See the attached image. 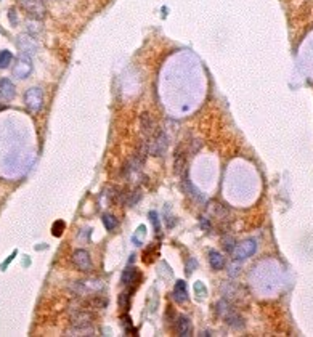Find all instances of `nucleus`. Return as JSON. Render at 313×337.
Wrapping results in <instances>:
<instances>
[{
  "label": "nucleus",
  "instance_id": "f257e3e1",
  "mask_svg": "<svg viewBox=\"0 0 313 337\" xmlns=\"http://www.w3.org/2000/svg\"><path fill=\"white\" fill-rule=\"evenodd\" d=\"M148 153L156 157H162L164 154H166L167 151V135L166 132H164L162 129H159V127H156L155 132H153L151 138L148 140Z\"/></svg>",
  "mask_w": 313,
  "mask_h": 337
},
{
  "label": "nucleus",
  "instance_id": "f03ea898",
  "mask_svg": "<svg viewBox=\"0 0 313 337\" xmlns=\"http://www.w3.org/2000/svg\"><path fill=\"white\" fill-rule=\"evenodd\" d=\"M217 313L222 316V318L227 321L232 328H243L244 326L243 316H241L239 313H236L235 308L230 307L225 300H220V302L217 304Z\"/></svg>",
  "mask_w": 313,
  "mask_h": 337
},
{
  "label": "nucleus",
  "instance_id": "7ed1b4c3",
  "mask_svg": "<svg viewBox=\"0 0 313 337\" xmlns=\"http://www.w3.org/2000/svg\"><path fill=\"white\" fill-rule=\"evenodd\" d=\"M19 7L24 10V13L32 19H44L47 15V8L42 3V0H18Z\"/></svg>",
  "mask_w": 313,
  "mask_h": 337
},
{
  "label": "nucleus",
  "instance_id": "20e7f679",
  "mask_svg": "<svg viewBox=\"0 0 313 337\" xmlns=\"http://www.w3.org/2000/svg\"><path fill=\"white\" fill-rule=\"evenodd\" d=\"M24 105H26L32 112H37V111L42 109V106H44L42 89H39V87H32V89H29L26 93H24Z\"/></svg>",
  "mask_w": 313,
  "mask_h": 337
},
{
  "label": "nucleus",
  "instance_id": "39448f33",
  "mask_svg": "<svg viewBox=\"0 0 313 337\" xmlns=\"http://www.w3.org/2000/svg\"><path fill=\"white\" fill-rule=\"evenodd\" d=\"M255 251H257V241H255V239H246V241L239 243L238 246L233 249L232 255L235 260H246V259L252 257Z\"/></svg>",
  "mask_w": 313,
  "mask_h": 337
},
{
  "label": "nucleus",
  "instance_id": "423d86ee",
  "mask_svg": "<svg viewBox=\"0 0 313 337\" xmlns=\"http://www.w3.org/2000/svg\"><path fill=\"white\" fill-rule=\"evenodd\" d=\"M31 73H32V61L29 56L21 55L16 60V64L13 66V76L18 79H28Z\"/></svg>",
  "mask_w": 313,
  "mask_h": 337
},
{
  "label": "nucleus",
  "instance_id": "0eeeda50",
  "mask_svg": "<svg viewBox=\"0 0 313 337\" xmlns=\"http://www.w3.org/2000/svg\"><path fill=\"white\" fill-rule=\"evenodd\" d=\"M71 262L78 270L80 272H90L92 270V259H90V254L84 251V249H78L74 251L73 257H71Z\"/></svg>",
  "mask_w": 313,
  "mask_h": 337
},
{
  "label": "nucleus",
  "instance_id": "6e6552de",
  "mask_svg": "<svg viewBox=\"0 0 313 337\" xmlns=\"http://www.w3.org/2000/svg\"><path fill=\"white\" fill-rule=\"evenodd\" d=\"M16 44H18V48L21 50L24 55H34L35 52H37V44H35V40L31 37L29 34L19 35Z\"/></svg>",
  "mask_w": 313,
  "mask_h": 337
},
{
  "label": "nucleus",
  "instance_id": "1a4fd4ad",
  "mask_svg": "<svg viewBox=\"0 0 313 337\" xmlns=\"http://www.w3.org/2000/svg\"><path fill=\"white\" fill-rule=\"evenodd\" d=\"M175 333L180 337H189L193 334V326L189 318H187V316H178L175 321Z\"/></svg>",
  "mask_w": 313,
  "mask_h": 337
},
{
  "label": "nucleus",
  "instance_id": "9d476101",
  "mask_svg": "<svg viewBox=\"0 0 313 337\" xmlns=\"http://www.w3.org/2000/svg\"><path fill=\"white\" fill-rule=\"evenodd\" d=\"M15 92L16 90H15V85L12 80L7 77L0 79V100L10 101L15 96Z\"/></svg>",
  "mask_w": 313,
  "mask_h": 337
},
{
  "label": "nucleus",
  "instance_id": "9b49d317",
  "mask_svg": "<svg viewBox=\"0 0 313 337\" xmlns=\"http://www.w3.org/2000/svg\"><path fill=\"white\" fill-rule=\"evenodd\" d=\"M173 299H175V302L178 304L188 302V288L183 279H178L175 286H173Z\"/></svg>",
  "mask_w": 313,
  "mask_h": 337
},
{
  "label": "nucleus",
  "instance_id": "f8f14e48",
  "mask_svg": "<svg viewBox=\"0 0 313 337\" xmlns=\"http://www.w3.org/2000/svg\"><path fill=\"white\" fill-rule=\"evenodd\" d=\"M209 263H210V267H212V270H215V272H219V270L223 268L225 259H223V255L220 254V252H217V251H210V252H209Z\"/></svg>",
  "mask_w": 313,
  "mask_h": 337
},
{
  "label": "nucleus",
  "instance_id": "ddd939ff",
  "mask_svg": "<svg viewBox=\"0 0 313 337\" xmlns=\"http://www.w3.org/2000/svg\"><path fill=\"white\" fill-rule=\"evenodd\" d=\"M138 279V270L137 268H130V267H127L124 272H122L121 275V283L124 284V286H129L132 283H135V281Z\"/></svg>",
  "mask_w": 313,
  "mask_h": 337
},
{
  "label": "nucleus",
  "instance_id": "4468645a",
  "mask_svg": "<svg viewBox=\"0 0 313 337\" xmlns=\"http://www.w3.org/2000/svg\"><path fill=\"white\" fill-rule=\"evenodd\" d=\"M145 236H146V227H145V225H140V227L137 228V231L133 233L132 241L135 243L137 246H141L143 241H145Z\"/></svg>",
  "mask_w": 313,
  "mask_h": 337
},
{
  "label": "nucleus",
  "instance_id": "2eb2a0df",
  "mask_svg": "<svg viewBox=\"0 0 313 337\" xmlns=\"http://www.w3.org/2000/svg\"><path fill=\"white\" fill-rule=\"evenodd\" d=\"M12 60H13L12 52H8V50H2V52H0V69L8 68V66L12 64Z\"/></svg>",
  "mask_w": 313,
  "mask_h": 337
},
{
  "label": "nucleus",
  "instance_id": "dca6fc26",
  "mask_svg": "<svg viewBox=\"0 0 313 337\" xmlns=\"http://www.w3.org/2000/svg\"><path fill=\"white\" fill-rule=\"evenodd\" d=\"M103 225L108 231H112L117 227V218L114 215H110V214H105L103 215Z\"/></svg>",
  "mask_w": 313,
  "mask_h": 337
},
{
  "label": "nucleus",
  "instance_id": "f3484780",
  "mask_svg": "<svg viewBox=\"0 0 313 337\" xmlns=\"http://www.w3.org/2000/svg\"><path fill=\"white\" fill-rule=\"evenodd\" d=\"M117 304H119V307L122 310L127 311V310H129V307H130V295L127 294V292L119 294V297H117Z\"/></svg>",
  "mask_w": 313,
  "mask_h": 337
},
{
  "label": "nucleus",
  "instance_id": "a211bd4d",
  "mask_svg": "<svg viewBox=\"0 0 313 337\" xmlns=\"http://www.w3.org/2000/svg\"><path fill=\"white\" fill-rule=\"evenodd\" d=\"M63 231H64V222H63V220L55 222L53 227H52V234H53V236L60 238L61 234H63Z\"/></svg>",
  "mask_w": 313,
  "mask_h": 337
},
{
  "label": "nucleus",
  "instance_id": "6ab92c4d",
  "mask_svg": "<svg viewBox=\"0 0 313 337\" xmlns=\"http://www.w3.org/2000/svg\"><path fill=\"white\" fill-rule=\"evenodd\" d=\"M150 218H151L153 225H155V230H156V233H159V231H161V222H159V217H157V214H156V212H150Z\"/></svg>",
  "mask_w": 313,
  "mask_h": 337
},
{
  "label": "nucleus",
  "instance_id": "aec40b11",
  "mask_svg": "<svg viewBox=\"0 0 313 337\" xmlns=\"http://www.w3.org/2000/svg\"><path fill=\"white\" fill-rule=\"evenodd\" d=\"M194 291H196V292H199V294H201V297H204V294H206V288H204V286H203V283H201V281H198V283L194 284Z\"/></svg>",
  "mask_w": 313,
  "mask_h": 337
},
{
  "label": "nucleus",
  "instance_id": "412c9836",
  "mask_svg": "<svg viewBox=\"0 0 313 337\" xmlns=\"http://www.w3.org/2000/svg\"><path fill=\"white\" fill-rule=\"evenodd\" d=\"M8 18H10V23H12L13 26H16V23H18V16H15V8H10V12H8Z\"/></svg>",
  "mask_w": 313,
  "mask_h": 337
}]
</instances>
